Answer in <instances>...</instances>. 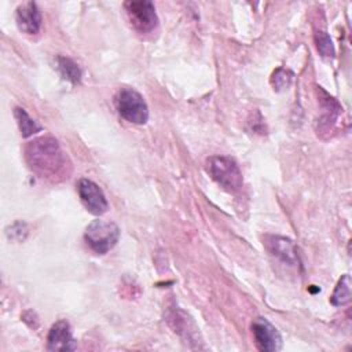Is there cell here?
<instances>
[{"mask_svg":"<svg viewBox=\"0 0 352 352\" xmlns=\"http://www.w3.org/2000/svg\"><path fill=\"white\" fill-rule=\"evenodd\" d=\"M256 346L263 352H276L282 346V337L276 327L265 318H256L252 323Z\"/></svg>","mask_w":352,"mask_h":352,"instance_id":"obj_6","label":"cell"},{"mask_svg":"<svg viewBox=\"0 0 352 352\" xmlns=\"http://www.w3.org/2000/svg\"><path fill=\"white\" fill-rule=\"evenodd\" d=\"M292 77H293V74L289 70L279 67L272 76V85L275 87V89H285L290 85Z\"/></svg>","mask_w":352,"mask_h":352,"instance_id":"obj_15","label":"cell"},{"mask_svg":"<svg viewBox=\"0 0 352 352\" xmlns=\"http://www.w3.org/2000/svg\"><path fill=\"white\" fill-rule=\"evenodd\" d=\"M118 114L132 124H146L148 120V107L143 96L133 88H121L116 96Z\"/></svg>","mask_w":352,"mask_h":352,"instance_id":"obj_4","label":"cell"},{"mask_svg":"<svg viewBox=\"0 0 352 352\" xmlns=\"http://www.w3.org/2000/svg\"><path fill=\"white\" fill-rule=\"evenodd\" d=\"M315 44H316V48H318L319 54L323 58H333L334 56L336 51H334L333 41H331L330 36L326 32L318 30L315 33Z\"/></svg>","mask_w":352,"mask_h":352,"instance_id":"obj_14","label":"cell"},{"mask_svg":"<svg viewBox=\"0 0 352 352\" xmlns=\"http://www.w3.org/2000/svg\"><path fill=\"white\" fill-rule=\"evenodd\" d=\"M120 238V228L113 221L100 219L92 220L84 232V239L89 249L96 254H106L111 250Z\"/></svg>","mask_w":352,"mask_h":352,"instance_id":"obj_3","label":"cell"},{"mask_svg":"<svg viewBox=\"0 0 352 352\" xmlns=\"http://www.w3.org/2000/svg\"><path fill=\"white\" fill-rule=\"evenodd\" d=\"M47 348L50 351H73L76 348L70 326L66 320H58L52 324L47 337Z\"/></svg>","mask_w":352,"mask_h":352,"instance_id":"obj_10","label":"cell"},{"mask_svg":"<svg viewBox=\"0 0 352 352\" xmlns=\"http://www.w3.org/2000/svg\"><path fill=\"white\" fill-rule=\"evenodd\" d=\"M56 67H58L60 76L65 80H67L73 85L80 84V81H81V70H80L78 65L74 60H72L70 58L59 55V56H56Z\"/></svg>","mask_w":352,"mask_h":352,"instance_id":"obj_11","label":"cell"},{"mask_svg":"<svg viewBox=\"0 0 352 352\" xmlns=\"http://www.w3.org/2000/svg\"><path fill=\"white\" fill-rule=\"evenodd\" d=\"M25 155L30 169L40 177L52 182L69 177L70 162L56 139L45 136L30 142Z\"/></svg>","mask_w":352,"mask_h":352,"instance_id":"obj_1","label":"cell"},{"mask_svg":"<svg viewBox=\"0 0 352 352\" xmlns=\"http://www.w3.org/2000/svg\"><path fill=\"white\" fill-rule=\"evenodd\" d=\"M77 191H78L82 205L92 214L100 216L107 210V208H109L107 199H106L102 188L92 180L80 179L77 183Z\"/></svg>","mask_w":352,"mask_h":352,"instance_id":"obj_7","label":"cell"},{"mask_svg":"<svg viewBox=\"0 0 352 352\" xmlns=\"http://www.w3.org/2000/svg\"><path fill=\"white\" fill-rule=\"evenodd\" d=\"M206 170L210 177L228 192L239 191L243 184V177L239 166L230 157L213 155L208 158Z\"/></svg>","mask_w":352,"mask_h":352,"instance_id":"obj_2","label":"cell"},{"mask_svg":"<svg viewBox=\"0 0 352 352\" xmlns=\"http://www.w3.org/2000/svg\"><path fill=\"white\" fill-rule=\"evenodd\" d=\"M28 235V226L23 221H15L7 228V236L12 241H23Z\"/></svg>","mask_w":352,"mask_h":352,"instance_id":"obj_16","label":"cell"},{"mask_svg":"<svg viewBox=\"0 0 352 352\" xmlns=\"http://www.w3.org/2000/svg\"><path fill=\"white\" fill-rule=\"evenodd\" d=\"M16 25L26 34H36L41 28V14L36 3L28 1L16 8Z\"/></svg>","mask_w":352,"mask_h":352,"instance_id":"obj_9","label":"cell"},{"mask_svg":"<svg viewBox=\"0 0 352 352\" xmlns=\"http://www.w3.org/2000/svg\"><path fill=\"white\" fill-rule=\"evenodd\" d=\"M351 300V278L349 275H344L337 282V286L330 297V302L334 307H341L348 304Z\"/></svg>","mask_w":352,"mask_h":352,"instance_id":"obj_13","label":"cell"},{"mask_svg":"<svg viewBox=\"0 0 352 352\" xmlns=\"http://www.w3.org/2000/svg\"><path fill=\"white\" fill-rule=\"evenodd\" d=\"M124 8L131 25L140 33L151 32L158 23L155 7L148 0H131L124 3Z\"/></svg>","mask_w":352,"mask_h":352,"instance_id":"obj_5","label":"cell"},{"mask_svg":"<svg viewBox=\"0 0 352 352\" xmlns=\"http://www.w3.org/2000/svg\"><path fill=\"white\" fill-rule=\"evenodd\" d=\"M265 245L270 253L278 257L287 265H300V257L297 252V246L294 242L286 236L279 235H268L265 238Z\"/></svg>","mask_w":352,"mask_h":352,"instance_id":"obj_8","label":"cell"},{"mask_svg":"<svg viewBox=\"0 0 352 352\" xmlns=\"http://www.w3.org/2000/svg\"><path fill=\"white\" fill-rule=\"evenodd\" d=\"M14 116L16 120V124L19 126V131L22 133L23 138H29L32 135H34L36 132L41 131V125H38L28 113L25 109L16 107L14 110Z\"/></svg>","mask_w":352,"mask_h":352,"instance_id":"obj_12","label":"cell"}]
</instances>
